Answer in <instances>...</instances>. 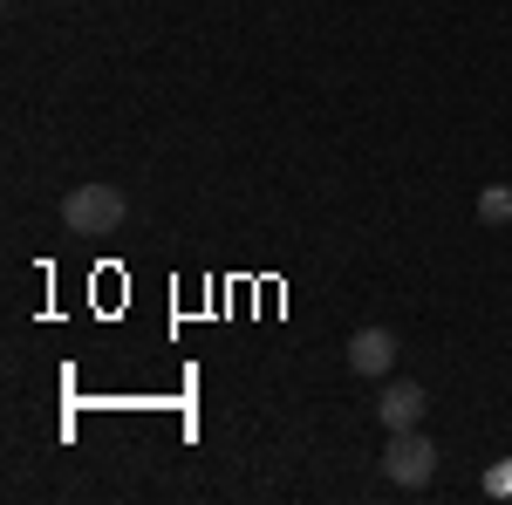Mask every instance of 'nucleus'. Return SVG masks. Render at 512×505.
Returning <instances> with one entry per match:
<instances>
[{
  "instance_id": "obj_6",
  "label": "nucleus",
  "mask_w": 512,
  "mask_h": 505,
  "mask_svg": "<svg viewBox=\"0 0 512 505\" xmlns=\"http://www.w3.org/2000/svg\"><path fill=\"white\" fill-rule=\"evenodd\" d=\"M485 492H492V499H512V465H492V471H485Z\"/></svg>"
},
{
  "instance_id": "obj_5",
  "label": "nucleus",
  "mask_w": 512,
  "mask_h": 505,
  "mask_svg": "<svg viewBox=\"0 0 512 505\" xmlns=\"http://www.w3.org/2000/svg\"><path fill=\"white\" fill-rule=\"evenodd\" d=\"M478 219H485V226H506L512 219V185H485V192H478Z\"/></svg>"
},
{
  "instance_id": "obj_3",
  "label": "nucleus",
  "mask_w": 512,
  "mask_h": 505,
  "mask_svg": "<svg viewBox=\"0 0 512 505\" xmlns=\"http://www.w3.org/2000/svg\"><path fill=\"white\" fill-rule=\"evenodd\" d=\"M349 369L355 376H390L396 369V335L390 328H355L349 335Z\"/></svg>"
},
{
  "instance_id": "obj_1",
  "label": "nucleus",
  "mask_w": 512,
  "mask_h": 505,
  "mask_svg": "<svg viewBox=\"0 0 512 505\" xmlns=\"http://www.w3.org/2000/svg\"><path fill=\"white\" fill-rule=\"evenodd\" d=\"M123 212H130V198L117 185H76V192L62 198V226L76 239H103L123 226Z\"/></svg>"
},
{
  "instance_id": "obj_2",
  "label": "nucleus",
  "mask_w": 512,
  "mask_h": 505,
  "mask_svg": "<svg viewBox=\"0 0 512 505\" xmlns=\"http://www.w3.org/2000/svg\"><path fill=\"white\" fill-rule=\"evenodd\" d=\"M383 471H390V485H431L437 471V444L424 437V424L417 430H390V444H383Z\"/></svg>"
},
{
  "instance_id": "obj_4",
  "label": "nucleus",
  "mask_w": 512,
  "mask_h": 505,
  "mask_svg": "<svg viewBox=\"0 0 512 505\" xmlns=\"http://www.w3.org/2000/svg\"><path fill=\"white\" fill-rule=\"evenodd\" d=\"M424 410H431L424 383H383V396H376V417H383L390 430H417V424H424Z\"/></svg>"
}]
</instances>
